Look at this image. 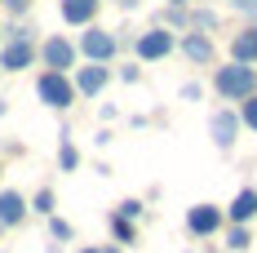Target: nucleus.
<instances>
[{"label":"nucleus","instance_id":"f257e3e1","mask_svg":"<svg viewBox=\"0 0 257 253\" xmlns=\"http://www.w3.org/2000/svg\"><path fill=\"white\" fill-rule=\"evenodd\" d=\"M213 94L222 102H231V107H239L244 98H253L257 94V67H248V62H222V67H213Z\"/></svg>","mask_w":257,"mask_h":253},{"label":"nucleus","instance_id":"f03ea898","mask_svg":"<svg viewBox=\"0 0 257 253\" xmlns=\"http://www.w3.org/2000/svg\"><path fill=\"white\" fill-rule=\"evenodd\" d=\"M36 98L45 102L49 111H67V107H76L80 102V89H76V80H71V71H40L36 76Z\"/></svg>","mask_w":257,"mask_h":253},{"label":"nucleus","instance_id":"7ed1b4c3","mask_svg":"<svg viewBox=\"0 0 257 253\" xmlns=\"http://www.w3.org/2000/svg\"><path fill=\"white\" fill-rule=\"evenodd\" d=\"M36 31L31 27H5V49H0V71H27L36 62Z\"/></svg>","mask_w":257,"mask_h":253},{"label":"nucleus","instance_id":"20e7f679","mask_svg":"<svg viewBox=\"0 0 257 253\" xmlns=\"http://www.w3.org/2000/svg\"><path fill=\"white\" fill-rule=\"evenodd\" d=\"M173 49H178V31H169V27H160V23L133 36V58L138 62H164Z\"/></svg>","mask_w":257,"mask_h":253},{"label":"nucleus","instance_id":"39448f33","mask_svg":"<svg viewBox=\"0 0 257 253\" xmlns=\"http://www.w3.org/2000/svg\"><path fill=\"white\" fill-rule=\"evenodd\" d=\"M239 133H244L239 107H217V111H208V138H213V147L222 155H231L235 147H239Z\"/></svg>","mask_w":257,"mask_h":253},{"label":"nucleus","instance_id":"423d86ee","mask_svg":"<svg viewBox=\"0 0 257 253\" xmlns=\"http://www.w3.org/2000/svg\"><path fill=\"white\" fill-rule=\"evenodd\" d=\"M80 58H89V62H111L115 53H120V36L115 31H106V27L89 23L84 31H80Z\"/></svg>","mask_w":257,"mask_h":253},{"label":"nucleus","instance_id":"0eeeda50","mask_svg":"<svg viewBox=\"0 0 257 253\" xmlns=\"http://www.w3.org/2000/svg\"><path fill=\"white\" fill-rule=\"evenodd\" d=\"M186 231L195 235V240H213L217 231H226V209L213 200H200L186 209Z\"/></svg>","mask_w":257,"mask_h":253},{"label":"nucleus","instance_id":"6e6552de","mask_svg":"<svg viewBox=\"0 0 257 253\" xmlns=\"http://www.w3.org/2000/svg\"><path fill=\"white\" fill-rule=\"evenodd\" d=\"M178 53L191 62V67H213V58H217V45H213V36L208 31H182L178 36Z\"/></svg>","mask_w":257,"mask_h":253},{"label":"nucleus","instance_id":"1a4fd4ad","mask_svg":"<svg viewBox=\"0 0 257 253\" xmlns=\"http://www.w3.org/2000/svg\"><path fill=\"white\" fill-rule=\"evenodd\" d=\"M76 58H80V45L67 40V36H49V40L40 45V62H45L49 71H76Z\"/></svg>","mask_w":257,"mask_h":253},{"label":"nucleus","instance_id":"9d476101","mask_svg":"<svg viewBox=\"0 0 257 253\" xmlns=\"http://www.w3.org/2000/svg\"><path fill=\"white\" fill-rule=\"evenodd\" d=\"M71 80H76L80 98H98L106 85L115 80V71H111L106 62H84V67H76V71H71Z\"/></svg>","mask_w":257,"mask_h":253},{"label":"nucleus","instance_id":"9b49d317","mask_svg":"<svg viewBox=\"0 0 257 253\" xmlns=\"http://www.w3.org/2000/svg\"><path fill=\"white\" fill-rule=\"evenodd\" d=\"M98 9H102V0H58V14H62V23H67V27L98 23Z\"/></svg>","mask_w":257,"mask_h":253},{"label":"nucleus","instance_id":"f8f14e48","mask_svg":"<svg viewBox=\"0 0 257 253\" xmlns=\"http://www.w3.org/2000/svg\"><path fill=\"white\" fill-rule=\"evenodd\" d=\"M231 58H235V62L257 67V23H244V27L231 36Z\"/></svg>","mask_w":257,"mask_h":253},{"label":"nucleus","instance_id":"ddd939ff","mask_svg":"<svg viewBox=\"0 0 257 253\" xmlns=\"http://www.w3.org/2000/svg\"><path fill=\"white\" fill-rule=\"evenodd\" d=\"M257 218V187H239L226 204V222H253Z\"/></svg>","mask_w":257,"mask_h":253},{"label":"nucleus","instance_id":"4468645a","mask_svg":"<svg viewBox=\"0 0 257 253\" xmlns=\"http://www.w3.org/2000/svg\"><path fill=\"white\" fill-rule=\"evenodd\" d=\"M27 209H31V200H27L23 191H0V222L5 227H18L27 218Z\"/></svg>","mask_w":257,"mask_h":253},{"label":"nucleus","instance_id":"2eb2a0df","mask_svg":"<svg viewBox=\"0 0 257 253\" xmlns=\"http://www.w3.org/2000/svg\"><path fill=\"white\" fill-rule=\"evenodd\" d=\"M253 249V222H226V253Z\"/></svg>","mask_w":257,"mask_h":253},{"label":"nucleus","instance_id":"dca6fc26","mask_svg":"<svg viewBox=\"0 0 257 253\" xmlns=\"http://www.w3.org/2000/svg\"><path fill=\"white\" fill-rule=\"evenodd\" d=\"M155 23H160V27H169V31H178V36H182V31H191V9H186V5H164Z\"/></svg>","mask_w":257,"mask_h":253},{"label":"nucleus","instance_id":"f3484780","mask_svg":"<svg viewBox=\"0 0 257 253\" xmlns=\"http://www.w3.org/2000/svg\"><path fill=\"white\" fill-rule=\"evenodd\" d=\"M111 240H115V244H138V222H133V218H124V213H111Z\"/></svg>","mask_w":257,"mask_h":253},{"label":"nucleus","instance_id":"a211bd4d","mask_svg":"<svg viewBox=\"0 0 257 253\" xmlns=\"http://www.w3.org/2000/svg\"><path fill=\"white\" fill-rule=\"evenodd\" d=\"M58 164H62V174H76L80 169V151H76V142L62 133V142H58Z\"/></svg>","mask_w":257,"mask_h":253},{"label":"nucleus","instance_id":"6ab92c4d","mask_svg":"<svg viewBox=\"0 0 257 253\" xmlns=\"http://www.w3.org/2000/svg\"><path fill=\"white\" fill-rule=\"evenodd\" d=\"M191 27L213 36V31H217V14H213V9H204V5H191Z\"/></svg>","mask_w":257,"mask_h":253},{"label":"nucleus","instance_id":"aec40b11","mask_svg":"<svg viewBox=\"0 0 257 253\" xmlns=\"http://www.w3.org/2000/svg\"><path fill=\"white\" fill-rule=\"evenodd\" d=\"M53 191L49 187H40V191H36V196H31V209H36V213H45V218H53Z\"/></svg>","mask_w":257,"mask_h":253},{"label":"nucleus","instance_id":"412c9836","mask_svg":"<svg viewBox=\"0 0 257 253\" xmlns=\"http://www.w3.org/2000/svg\"><path fill=\"white\" fill-rule=\"evenodd\" d=\"M239 120H244V129H248V133H257V94L239 102Z\"/></svg>","mask_w":257,"mask_h":253},{"label":"nucleus","instance_id":"4be33fe9","mask_svg":"<svg viewBox=\"0 0 257 253\" xmlns=\"http://www.w3.org/2000/svg\"><path fill=\"white\" fill-rule=\"evenodd\" d=\"M115 213H124V218H133V222H138V218L147 213V204L138 200V196H128V200H120V204H115Z\"/></svg>","mask_w":257,"mask_h":253},{"label":"nucleus","instance_id":"5701e85b","mask_svg":"<svg viewBox=\"0 0 257 253\" xmlns=\"http://www.w3.org/2000/svg\"><path fill=\"white\" fill-rule=\"evenodd\" d=\"M49 235H53V240H71V235H76V227H71L67 218H58V213H53V218H49Z\"/></svg>","mask_w":257,"mask_h":253},{"label":"nucleus","instance_id":"b1692460","mask_svg":"<svg viewBox=\"0 0 257 253\" xmlns=\"http://www.w3.org/2000/svg\"><path fill=\"white\" fill-rule=\"evenodd\" d=\"M178 98L182 102H200V98H204V85H200V80H186V85L178 89Z\"/></svg>","mask_w":257,"mask_h":253},{"label":"nucleus","instance_id":"393cba45","mask_svg":"<svg viewBox=\"0 0 257 253\" xmlns=\"http://www.w3.org/2000/svg\"><path fill=\"white\" fill-rule=\"evenodd\" d=\"M115 80H124V85H138V80H142V67H138V58H133V62H124V67L115 71Z\"/></svg>","mask_w":257,"mask_h":253},{"label":"nucleus","instance_id":"a878e982","mask_svg":"<svg viewBox=\"0 0 257 253\" xmlns=\"http://www.w3.org/2000/svg\"><path fill=\"white\" fill-rule=\"evenodd\" d=\"M235 9L244 14V23H257V0H235Z\"/></svg>","mask_w":257,"mask_h":253},{"label":"nucleus","instance_id":"bb28decb","mask_svg":"<svg viewBox=\"0 0 257 253\" xmlns=\"http://www.w3.org/2000/svg\"><path fill=\"white\" fill-rule=\"evenodd\" d=\"M0 5H5V9H9L14 18H23L27 9H31V0H0Z\"/></svg>","mask_w":257,"mask_h":253},{"label":"nucleus","instance_id":"cd10ccee","mask_svg":"<svg viewBox=\"0 0 257 253\" xmlns=\"http://www.w3.org/2000/svg\"><path fill=\"white\" fill-rule=\"evenodd\" d=\"M80 253H124V244H84Z\"/></svg>","mask_w":257,"mask_h":253},{"label":"nucleus","instance_id":"c85d7f7f","mask_svg":"<svg viewBox=\"0 0 257 253\" xmlns=\"http://www.w3.org/2000/svg\"><path fill=\"white\" fill-rule=\"evenodd\" d=\"M115 116H120V107H115V102H102V120H106V125H111Z\"/></svg>","mask_w":257,"mask_h":253},{"label":"nucleus","instance_id":"c756f323","mask_svg":"<svg viewBox=\"0 0 257 253\" xmlns=\"http://www.w3.org/2000/svg\"><path fill=\"white\" fill-rule=\"evenodd\" d=\"M93 142H98V147H111V142H115V133H111V129H98V138H93Z\"/></svg>","mask_w":257,"mask_h":253},{"label":"nucleus","instance_id":"7c9ffc66","mask_svg":"<svg viewBox=\"0 0 257 253\" xmlns=\"http://www.w3.org/2000/svg\"><path fill=\"white\" fill-rule=\"evenodd\" d=\"M111 5H115V9H124V14H133V9H138L142 0H111Z\"/></svg>","mask_w":257,"mask_h":253},{"label":"nucleus","instance_id":"2f4dec72","mask_svg":"<svg viewBox=\"0 0 257 253\" xmlns=\"http://www.w3.org/2000/svg\"><path fill=\"white\" fill-rule=\"evenodd\" d=\"M164 5H186V9H191V5H195V0H164Z\"/></svg>","mask_w":257,"mask_h":253},{"label":"nucleus","instance_id":"473e14b6","mask_svg":"<svg viewBox=\"0 0 257 253\" xmlns=\"http://www.w3.org/2000/svg\"><path fill=\"white\" fill-rule=\"evenodd\" d=\"M0 49H5V27H0Z\"/></svg>","mask_w":257,"mask_h":253},{"label":"nucleus","instance_id":"72a5a7b5","mask_svg":"<svg viewBox=\"0 0 257 253\" xmlns=\"http://www.w3.org/2000/svg\"><path fill=\"white\" fill-rule=\"evenodd\" d=\"M0 235H5V222H0Z\"/></svg>","mask_w":257,"mask_h":253},{"label":"nucleus","instance_id":"f704fd0d","mask_svg":"<svg viewBox=\"0 0 257 253\" xmlns=\"http://www.w3.org/2000/svg\"><path fill=\"white\" fill-rule=\"evenodd\" d=\"M0 253H5V249H0Z\"/></svg>","mask_w":257,"mask_h":253},{"label":"nucleus","instance_id":"c9c22d12","mask_svg":"<svg viewBox=\"0 0 257 253\" xmlns=\"http://www.w3.org/2000/svg\"><path fill=\"white\" fill-rule=\"evenodd\" d=\"M231 5H235V0H231Z\"/></svg>","mask_w":257,"mask_h":253}]
</instances>
